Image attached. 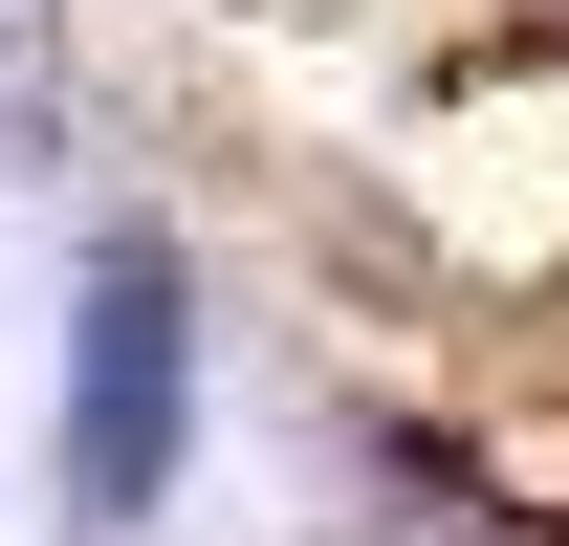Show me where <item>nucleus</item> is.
<instances>
[{
  "instance_id": "1",
  "label": "nucleus",
  "mask_w": 569,
  "mask_h": 546,
  "mask_svg": "<svg viewBox=\"0 0 569 546\" xmlns=\"http://www.w3.org/2000/svg\"><path fill=\"white\" fill-rule=\"evenodd\" d=\"M176 415H198L176 263L153 241H88V306H67V525H153L176 503Z\"/></svg>"
}]
</instances>
